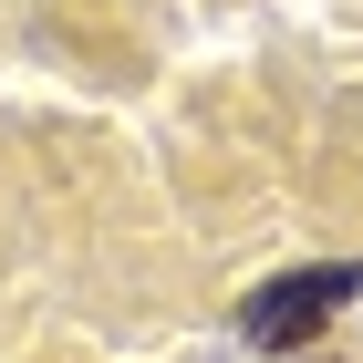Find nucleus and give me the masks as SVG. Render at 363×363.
Here are the masks:
<instances>
[{
  "label": "nucleus",
  "mask_w": 363,
  "mask_h": 363,
  "mask_svg": "<svg viewBox=\"0 0 363 363\" xmlns=\"http://www.w3.org/2000/svg\"><path fill=\"white\" fill-rule=\"evenodd\" d=\"M353 291H363V270H342V259H333V270H291V280H270V291H259L239 322H250V342H270V353H280V342L322 333V322H333Z\"/></svg>",
  "instance_id": "obj_1"
}]
</instances>
